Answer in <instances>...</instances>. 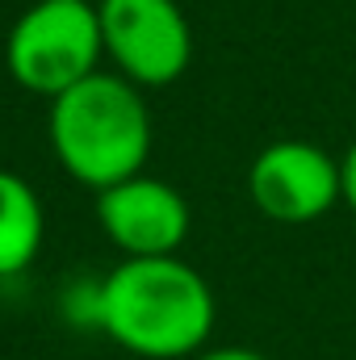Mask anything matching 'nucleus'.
Segmentation results:
<instances>
[{
	"label": "nucleus",
	"mask_w": 356,
	"mask_h": 360,
	"mask_svg": "<svg viewBox=\"0 0 356 360\" xmlns=\"http://www.w3.org/2000/svg\"><path fill=\"white\" fill-rule=\"evenodd\" d=\"M42 248V205L34 188L13 172H0V276H17Z\"/></svg>",
	"instance_id": "obj_7"
},
{
	"label": "nucleus",
	"mask_w": 356,
	"mask_h": 360,
	"mask_svg": "<svg viewBox=\"0 0 356 360\" xmlns=\"http://www.w3.org/2000/svg\"><path fill=\"white\" fill-rule=\"evenodd\" d=\"M51 147L89 188H113L139 176L151 155V113L130 80L92 72L51 101Z\"/></svg>",
	"instance_id": "obj_2"
},
{
	"label": "nucleus",
	"mask_w": 356,
	"mask_h": 360,
	"mask_svg": "<svg viewBox=\"0 0 356 360\" xmlns=\"http://www.w3.org/2000/svg\"><path fill=\"white\" fill-rule=\"evenodd\" d=\"M340 180H344V205L356 214V139L348 143V151L340 160Z\"/></svg>",
	"instance_id": "obj_9"
},
{
	"label": "nucleus",
	"mask_w": 356,
	"mask_h": 360,
	"mask_svg": "<svg viewBox=\"0 0 356 360\" xmlns=\"http://www.w3.org/2000/svg\"><path fill=\"white\" fill-rule=\"evenodd\" d=\"M101 306H105V281H76L63 293V310L76 327H101Z\"/></svg>",
	"instance_id": "obj_8"
},
{
	"label": "nucleus",
	"mask_w": 356,
	"mask_h": 360,
	"mask_svg": "<svg viewBox=\"0 0 356 360\" xmlns=\"http://www.w3.org/2000/svg\"><path fill=\"white\" fill-rule=\"evenodd\" d=\"M101 331L147 360L193 356L214 331V293L177 256L122 260L105 276Z\"/></svg>",
	"instance_id": "obj_1"
},
{
	"label": "nucleus",
	"mask_w": 356,
	"mask_h": 360,
	"mask_svg": "<svg viewBox=\"0 0 356 360\" xmlns=\"http://www.w3.org/2000/svg\"><path fill=\"white\" fill-rule=\"evenodd\" d=\"M248 193L256 210L272 222H285V226L319 222L323 214H331L344 201L340 160L323 151L319 143L276 139L252 160Z\"/></svg>",
	"instance_id": "obj_5"
},
{
	"label": "nucleus",
	"mask_w": 356,
	"mask_h": 360,
	"mask_svg": "<svg viewBox=\"0 0 356 360\" xmlns=\"http://www.w3.org/2000/svg\"><path fill=\"white\" fill-rule=\"evenodd\" d=\"M193 360H268V356H260L256 348H214V352H201Z\"/></svg>",
	"instance_id": "obj_10"
},
{
	"label": "nucleus",
	"mask_w": 356,
	"mask_h": 360,
	"mask_svg": "<svg viewBox=\"0 0 356 360\" xmlns=\"http://www.w3.org/2000/svg\"><path fill=\"white\" fill-rule=\"evenodd\" d=\"M96 218L113 248L126 252V260H151V256H177L189 239V201L168 180L130 176L113 188L96 193Z\"/></svg>",
	"instance_id": "obj_6"
},
{
	"label": "nucleus",
	"mask_w": 356,
	"mask_h": 360,
	"mask_svg": "<svg viewBox=\"0 0 356 360\" xmlns=\"http://www.w3.org/2000/svg\"><path fill=\"white\" fill-rule=\"evenodd\" d=\"M105 51L101 13L89 0H38L30 4L4 42L8 76L38 96H59L96 72Z\"/></svg>",
	"instance_id": "obj_3"
},
{
	"label": "nucleus",
	"mask_w": 356,
	"mask_h": 360,
	"mask_svg": "<svg viewBox=\"0 0 356 360\" xmlns=\"http://www.w3.org/2000/svg\"><path fill=\"white\" fill-rule=\"evenodd\" d=\"M101 38L130 84L164 89L189 72L193 30L177 0H101Z\"/></svg>",
	"instance_id": "obj_4"
}]
</instances>
